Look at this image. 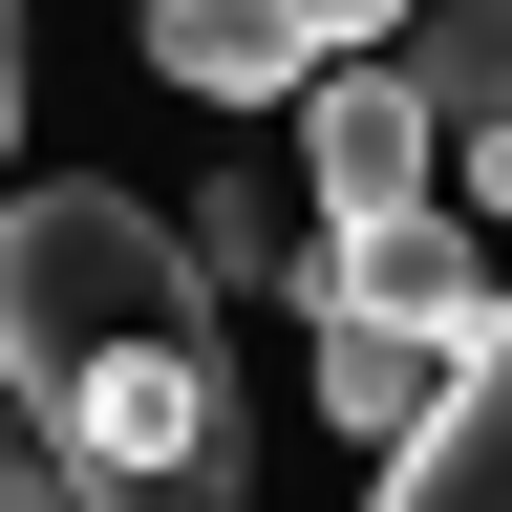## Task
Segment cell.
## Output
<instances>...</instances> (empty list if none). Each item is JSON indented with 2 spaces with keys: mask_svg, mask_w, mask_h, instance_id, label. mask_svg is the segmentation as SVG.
I'll return each instance as SVG.
<instances>
[{
  "mask_svg": "<svg viewBox=\"0 0 512 512\" xmlns=\"http://www.w3.org/2000/svg\"><path fill=\"white\" fill-rule=\"evenodd\" d=\"M0 427L43 448L64 512H256L214 278L171 256L150 192H107V171L0 192Z\"/></svg>",
  "mask_w": 512,
  "mask_h": 512,
  "instance_id": "6da1fadb",
  "label": "cell"
},
{
  "mask_svg": "<svg viewBox=\"0 0 512 512\" xmlns=\"http://www.w3.org/2000/svg\"><path fill=\"white\" fill-rule=\"evenodd\" d=\"M384 214H448L406 64H299V235H384Z\"/></svg>",
  "mask_w": 512,
  "mask_h": 512,
  "instance_id": "7a4b0ae2",
  "label": "cell"
},
{
  "mask_svg": "<svg viewBox=\"0 0 512 512\" xmlns=\"http://www.w3.org/2000/svg\"><path fill=\"white\" fill-rule=\"evenodd\" d=\"M299 299H320V320H384V342H427V363H491V256H470V214L299 235Z\"/></svg>",
  "mask_w": 512,
  "mask_h": 512,
  "instance_id": "3957f363",
  "label": "cell"
},
{
  "mask_svg": "<svg viewBox=\"0 0 512 512\" xmlns=\"http://www.w3.org/2000/svg\"><path fill=\"white\" fill-rule=\"evenodd\" d=\"M406 0H150V64L192 107H278L299 64H342V43H384Z\"/></svg>",
  "mask_w": 512,
  "mask_h": 512,
  "instance_id": "277c9868",
  "label": "cell"
},
{
  "mask_svg": "<svg viewBox=\"0 0 512 512\" xmlns=\"http://www.w3.org/2000/svg\"><path fill=\"white\" fill-rule=\"evenodd\" d=\"M384 43H406V107H427V171L470 192V171L512 150V0H406Z\"/></svg>",
  "mask_w": 512,
  "mask_h": 512,
  "instance_id": "5b68a950",
  "label": "cell"
},
{
  "mask_svg": "<svg viewBox=\"0 0 512 512\" xmlns=\"http://www.w3.org/2000/svg\"><path fill=\"white\" fill-rule=\"evenodd\" d=\"M363 512H512V406H491V363L448 384L406 448H384V491H363Z\"/></svg>",
  "mask_w": 512,
  "mask_h": 512,
  "instance_id": "8992f818",
  "label": "cell"
},
{
  "mask_svg": "<svg viewBox=\"0 0 512 512\" xmlns=\"http://www.w3.org/2000/svg\"><path fill=\"white\" fill-rule=\"evenodd\" d=\"M448 384H470V363H427V342H384V320H320V427H363V448H406V427L448 406Z\"/></svg>",
  "mask_w": 512,
  "mask_h": 512,
  "instance_id": "52a82bcc",
  "label": "cell"
},
{
  "mask_svg": "<svg viewBox=\"0 0 512 512\" xmlns=\"http://www.w3.org/2000/svg\"><path fill=\"white\" fill-rule=\"evenodd\" d=\"M0 512H64V491H43V448H22V427H0Z\"/></svg>",
  "mask_w": 512,
  "mask_h": 512,
  "instance_id": "ba28073f",
  "label": "cell"
},
{
  "mask_svg": "<svg viewBox=\"0 0 512 512\" xmlns=\"http://www.w3.org/2000/svg\"><path fill=\"white\" fill-rule=\"evenodd\" d=\"M0 150H22V0H0Z\"/></svg>",
  "mask_w": 512,
  "mask_h": 512,
  "instance_id": "9c48e42d",
  "label": "cell"
}]
</instances>
